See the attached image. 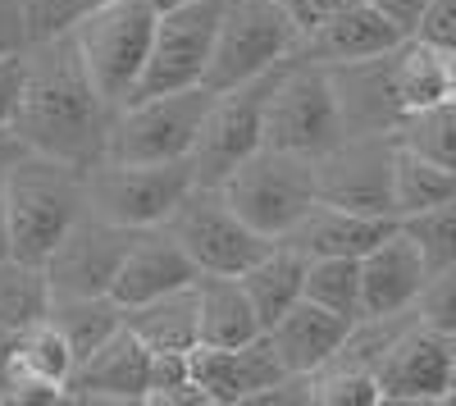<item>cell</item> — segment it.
<instances>
[{"label": "cell", "instance_id": "obj_29", "mask_svg": "<svg viewBox=\"0 0 456 406\" xmlns=\"http://www.w3.org/2000/svg\"><path fill=\"white\" fill-rule=\"evenodd\" d=\"M51 320L60 324V334L69 338V347L83 356H92L96 347H105L119 329L128 324V311L110 297V292H101V297H55L51 306Z\"/></svg>", "mask_w": 456, "mask_h": 406}, {"label": "cell", "instance_id": "obj_11", "mask_svg": "<svg viewBox=\"0 0 456 406\" xmlns=\"http://www.w3.org/2000/svg\"><path fill=\"white\" fill-rule=\"evenodd\" d=\"M224 14H228V0H174V5H165L137 96L206 87Z\"/></svg>", "mask_w": 456, "mask_h": 406}, {"label": "cell", "instance_id": "obj_28", "mask_svg": "<svg viewBox=\"0 0 456 406\" xmlns=\"http://www.w3.org/2000/svg\"><path fill=\"white\" fill-rule=\"evenodd\" d=\"M447 197H456V169L411 151L397 142V165H393V210L397 219L425 215L434 206H443Z\"/></svg>", "mask_w": 456, "mask_h": 406}, {"label": "cell", "instance_id": "obj_26", "mask_svg": "<svg viewBox=\"0 0 456 406\" xmlns=\"http://www.w3.org/2000/svg\"><path fill=\"white\" fill-rule=\"evenodd\" d=\"M306 270H311V256L301 251V247H292L288 238H279V242L242 274V288L251 292V302H256L265 329H270L274 320H283L301 297H306Z\"/></svg>", "mask_w": 456, "mask_h": 406}, {"label": "cell", "instance_id": "obj_44", "mask_svg": "<svg viewBox=\"0 0 456 406\" xmlns=\"http://www.w3.org/2000/svg\"><path fill=\"white\" fill-rule=\"evenodd\" d=\"M452 96H456V60H452Z\"/></svg>", "mask_w": 456, "mask_h": 406}, {"label": "cell", "instance_id": "obj_10", "mask_svg": "<svg viewBox=\"0 0 456 406\" xmlns=\"http://www.w3.org/2000/svg\"><path fill=\"white\" fill-rule=\"evenodd\" d=\"M279 69L260 73V78H251V83L228 87V92H215V101L206 110V124L197 133V146H192L197 183L224 188V178L233 169H242L265 146V105H270Z\"/></svg>", "mask_w": 456, "mask_h": 406}, {"label": "cell", "instance_id": "obj_40", "mask_svg": "<svg viewBox=\"0 0 456 406\" xmlns=\"http://www.w3.org/2000/svg\"><path fill=\"white\" fill-rule=\"evenodd\" d=\"M283 5L292 10V19L301 23V32H311L315 23H324L333 10H342L347 0H283Z\"/></svg>", "mask_w": 456, "mask_h": 406}, {"label": "cell", "instance_id": "obj_1", "mask_svg": "<svg viewBox=\"0 0 456 406\" xmlns=\"http://www.w3.org/2000/svg\"><path fill=\"white\" fill-rule=\"evenodd\" d=\"M23 55L28 69H23V96L14 115V142L46 151L55 160H69L78 169L101 165L110 151L114 105L87 73L73 32L28 42Z\"/></svg>", "mask_w": 456, "mask_h": 406}, {"label": "cell", "instance_id": "obj_36", "mask_svg": "<svg viewBox=\"0 0 456 406\" xmlns=\"http://www.w3.org/2000/svg\"><path fill=\"white\" fill-rule=\"evenodd\" d=\"M23 51L0 55V142L14 137V115H19V96H23V69H28Z\"/></svg>", "mask_w": 456, "mask_h": 406}, {"label": "cell", "instance_id": "obj_31", "mask_svg": "<svg viewBox=\"0 0 456 406\" xmlns=\"http://www.w3.org/2000/svg\"><path fill=\"white\" fill-rule=\"evenodd\" d=\"M393 137L402 146H411V151H420V156L456 169V96H447V101L420 110V115L402 119Z\"/></svg>", "mask_w": 456, "mask_h": 406}, {"label": "cell", "instance_id": "obj_38", "mask_svg": "<svg viewBox=\"0 0 456 406\" xmlns=\"http://www.w3.org/2000/svg\"><path fill=\"white\" fill-rule=\"evenodd\" d=\"M28 42H32V32H28L23 0H0V55H14Z\"/></svg>", "mask_w": 456, "mask_h": 406}, {"label": "cell", "instance_id": "obj_27", "mask_svg": "<svg viewBox=\"0 0 456 406\" xmlns=\"http://www.w3.org/2000/svg\"><path fill=\"white\" fill-rule=\"evenodd\" d=\"M128 329L151 347V352H192L201 347V302L197 283L165 292L156 302L128 306Z\"/></svg>", "mask_w": 456, "mask_h": 406}, {"label": "cell", "instance_id": "obj_37", "mask_svg": "<svg viewBox=\"0 0 456 406\" xmlns=\"http://www.w3.org/2000/svg\"><path fill=\"white\" fill-rule=\"evenodd\" d=\"M420 37L456 51V0H429V10L420 19Z\"/></svg>", "mask_w": 456, "mask_h": 406}, {"label": "cell", "instance_id": "obj_12", "mask_svg": "<svg viewBox=\"0 0 456 406\" xmlns=\"http://www.w3.org/2000/svg\"><path fill=\"white\" fill-rule=\"evenodd\" d=\"M315 165H320V201L397 219V210H393L397 137H393V133H356V137H342L333 151L315 156Z\"/></svg>", "mask_w": 456, "mask_h": 406}, {"label": "cell", "instance_id": "obj_45", "mask_svg": "<svg viewBox=\"0 0 456 406\" xmlns=\"http://www.w3.org/2000/svg\"><path fill=\"white\" fill-rule=\"evenodd\" d=\"M156 5H160V10H165V5H174V0H156Z\"/></svg>", "mask_w": 456, "mask_h": 406}, {"label": "cell", "instance_id": "obj_6", "mask_svg": "<svg viewBox=\"0 0 456 406\" xmlns=\"http://www.w3.org/2000/svg\"><path fill=\"white\" fill-rule=\"evenodd\" d=\"M197 188L192 160H101L87 169V201L124 229H160Z\"/></svg>", "mask_w": 456, "mask_h": 406}, {"label": "cell", "instance_id": "obj_22", "mask_svg": "<svg viewBox=\"0 0 456 406\" xmlns=\"http://www.w3.org/2000/svg\"><path fill=\"white\" fill-rule=\"evenodd\" d=\"M352 329H356L352 315H338V311H329L311 297H301L283 320H274L265 329V334L274 338V347H279V356L292 375H315L320 365H329L342 352V343L352 338Z\"/></svg>", "mask_w": 456, "mask_h": 406}, {"label": "cell", "instance_id": "obj_3", "mask_svg": "<svg viewBox=\"0 0 456 406\" xmlns=\"http://www.w3.org/2000/svg\"><path fill=\"white\" fill-rule=\"evenodd\" d=\"M156 28H160L156 0H110V5L92 10L87 19L69 28L83 51L87 73L114 110L137 96L142 73L151 64V46H156Z\"/></svg>", "mask_w": 456, "mask_h": 406}, {"label": "cell", "instance_id": "obj_18", "mask_svg": "<svg viewBox=\"0 0 456 406\" xmlns=\"http://www.w3.org/2000/svg\"><path fill=\"white\" fill-rule=\"evenodd\" d=\"M197 279H201L197 261L187 256V247L165 224L160 229H137L133 242H128L124 265H119V279H114V302L128 311V306L165 297V292L192 288Z\"/></svg>", "mask_w": 456, "mask_h": 406}, {"label": "cell", "instance_id": "obj_24", "mask_svg": "<svg viewBox=\"0 0 456 406\" xmlns=\"http://www.w3.org/2000/svg\"><path fill=\"white\" fill-rule=\"evenodd\" d=\"M55 288L46 265L23 256H0V352H10L28 329L51 320Z\"/></svg>", "mask_w": 456, "mask_h": 406}, {"label": "cell", "instance_id": "obj_15", "mask_svg": "<svg viewBox=\"0 0 456 406\" xmlns=\"http://www.w3.org/2000/svg\"><path fill=\"white\" fill-rule=\"evenodd\" d=\"M192 375L206 388L210 406H256L270 388H279L292 370L283 365L270 334H260L242 347H192Z\"/></svg>", "mask_w": 456, "mask_h": 406}, {"label": "cell", "instance_id": "obj_16", "mask_svg": "<svg viewBox=\"0 0 456 406\" xmlns=\"http://www.w3.org/2000/svg\"><path fill=\"white\" fill-rule=\"evenodd\" d=\"M406 37L411 32L393 14L379 10L374 0H347V5L333 10L324 23L301 32L297 60H311V64H324V69L361 64V60H374V55H388L393 46L406 42Z\"/></svg>", "mask_w": 456, "mask_h": 406}, {"label": "cell", "instance_id": "obj_8", "mask_svg": "<svg viewBox=\"0 0 456 406\" xmlns=\"http://www.w3.org/2000/svg\"><path fill=\"white\" fill-rule=\"evenodd\" d=\"M210 101H215L210 87L133 96L128 105L114 110L105 160H192Z\"/></svg>", "mask_w": 456, "mask_h": 406}, {"label": "cell", "instance_id": "obj_30", "mask_svg": "<svg viewBox=\"0 0 456 406\" xmlns=\"http://www.w3.org/2000/svg\"><path fill=\"white\" fill-rule=\"evenodd\" d=\"M306 297L338 311L365 320V292H361V256H315L306 270Z\"/></svg>", "mask_w": 456, "mask_h": 406}, {"label": "cell", "instance_id": "obj_33", "mask_svg": "<svg viewBox=\"0 0 456 406\" xmlns=\"http://www.w3.org/2000/svg\"><path fill=\"white\" fill-rule=\"evenodd\" d=\"M402 224L415 233V242L425 247V256H429L434 270L456 261V197H447L443 206H434V210H425V215L402 219Z\"/></svg>", "mask_w": 456, "mask_h": 406}, {"label": "cell", "instance_id": "obj_23", "mask_svg": "<svg viewBox=\"0 0 456 406\" xmlns=\"http://www.w3.org/2000/svg\"><path fill=\"white\" fill-rule=\"evenodd\" d=\"M402 219L388 215H365V210H347V206H333L320 201L301 224L288 233L292 247H301L315 261V256H365L370 247H379Z\"/></svg>", "mask_w": 456, "mask_h": 406}, {"label": "cell", "instance_id": "obj_7", "mask_svg": "<svg viewBox=\"0 0 456 406\" xmlns=\"http://www.w3.org/2000/svg\"><path fill=\"white\" fill-rule=\"evenodd\" d=\"M297 46H301V23L292 19L283 0H228L206 87L228 92L238 83H251L260 73L288 64Z\"/></svg>", "mask_w": 456, "mask_h": 406}, {"label": "cell", "instance_id": "obj_32", "mask_svg": "<svg viewBox=\"0 0 456 406\" xmlns=\"http://www.w3.org/2000/svg\"><path fill=\"white\" fill-rule=\"evenodd\" d=\"M311 402H320V406H374V402H384V393H379L374 370L329 361L311 375Z\"/></svg>", "mask_w": 456, "mask_h": 406}, {"label": "cell", "instance_id": "obj_25", "mask_svg": "<svg viewBox=\"0 0 456 406\" xmlns=\"http://www.w3.org/2000/svg\"><path fill=\"white\" fill-rule=\"evenodd\" d=\"M197 302H201V343L210 347H242L265 334V320L251 302V292L233 274H201Z\"/></svg>", "mask_w": 456, "mask_h": 406}, {"label": "cell", "instance_id": "obj_17", "mask_svg": "<svg viewBox=\"0 0 456 406\" xmlns=\"http://www.w3.org/2000/svg\"><path fill=\"white\" fill-rule=\"evenodd\" d=\"M434 265L425 247L415 242L406 224H397L379 247L361 256V292H365V315H402L415 311L420 292L429 283Z\"/></svg>", "mask_w": 456, "mask_h": 406}, {"label": "cell", "instance_id": "obj_14", "mask_svg": "<svg viewBox=\"0 0 456 406\" xmlns=\"http://www.w3.org/2000/svg\"><path fill=\"white\" fill-rule=\"evenodd\" d=\"M379 393L402 406L452 402V334L415 315L379 361Z\"/></svg>", "mask_w": 456, "mask_h": 406}, {"label": "cell", "instance_id": "obj_5", "mask_svg": "<svg viewBox=\"0 0 456 406\" xmlns=\"http://www.w3.org/2000/svg\"><path fill=\"white\" fill-rule=\"evenodd\" d=\"M342 137H347V119H342L333 69L292 55L279 69L270 105H265V146L297 156H324Z\"/></svg>", "mask_w": 456, "mask_h": 406}, {"label": "cell", "instance_id": "obj_43", "mask_svg": "<svg viewBox=\"0 0 456 406\" xmlns=\"http://www.w3.org/2000/svg\"><path fill=\"white\" fill-rule=\"evenodd\" d=\"M452 402H456V334H452Z\"/></svg>", "mask_w": 456, "mask_h": 406}, {"label": "cell", "instance_id": "obj_21", "mask_svg": "<svg viewBox=\"0 0 456 406\" xmlns=\"http://www.w3.org/2000/svg\"><path fill=\"white\" fill-rule=\"evenodd\" d=\"M452 60H456V51L429 42L420 32H411L402 46H393L384 55L388 92H393V105H397L402 119L420 115V110L452 96Z\"/></svg>", "mask_w": 456, "mask_h": 406}, {"label": "cell", "instance_id": "obj_34", "mask_svg": "<svg viewBox=\"0 0 456 406\" xmlns=\"http://www.w3.org/2000/svg\"><path fill=\"white\" fill-rule=\"evenodd\" d=\"M110 5V0H23V14H28V32L32 42L42 37H55V32H69L78 19H87L92 10Z\"/></svg>", "mask_w": 456, "mask_h": 406}, {"label": "cell", "instance_id": "obj_41", "mask_svg": "<svg viewBox=\"0 0 456 406\" xmlns=\"http://www.w3.org/2000/svg\"><path fill=\"white\" fill-rule=\"evenodd\" d=\"M384 14H393L406 32H420V19H425V10H429V0H374Z\"/></svg>", "mask_w": 456, "mask_h": 406}, {"label": "cell", "instance_id": "obj_9", "mask_svg": "<svg viewBox=\"0 0 456 406\" xmlns=\"http://www.w3.org/2000/svg\"><path fill=\"white\" fill-rule=\"evenodd\" d=\"M165 229L187 247V256L197 261L201 274H233V279H242L279 242V238H265L260 229H251L233 210V201L224 197V188H206V183H197L183 197V206L169 215Z\"/></svg>", "mask_w": 456, "mask_h": 406}, {"label": "cell", "instance_id": "obj_19", "mask_svg": "<svg viewBox=\"0 0 456 406\" xmlns=\"http://www.w3.org/2000/svg\"><path fill=\"white\" fill-rule=\"evenodd\" d=\"M151 365L156 352L124 324L105 347L78 361L69 379V402H151Z\"/></svg>", "mask_w": 456, "mask_h": 406}, {"label": "cell", "instance_id": "obj_20", "mask_svg": "<svg viewBox=\"0 0 456 406\" xmlns=\"http://www.w3.org/2000/svg\"><path fill=\"white\" fill-rule=\"evenodd\" d=\"M10 370V402H69V379L78 370V352L69 347L55 320H42L37 329L0 352Z\"/></svg>", "mask_w": 456, "mask_h": 406}, {"label": "cell", "instance_id": "obj_13", "mask_svg": "<svg viewBox=\"0 0 456 406\" xmlns=\"http://www.w3.org/2000/svg\"><path fill=\"white\" fill-rule=\"evenodd\" d=\"M133 233L137 229H124L114 219L87 210L60 238V247L46 256V274H51L55 297H101V292L114 297V279H119Z\"/></svg>", "mask_w": 456, "mask_h": 406}, {"label": "cell", "instance_id": "obj_4", "mask_svg": "<svg viewBox=\"0 0 456 406\" xmlns=\"http://www.w3.org/2000/svg\"><path fill=\"white\" fill-rule=\"evenodd\" d=\"M224 197L265 238H288L320 206V165L315 156L260 146L242 169L224 178Z\"/></svg>", "mask_w": 456, "mask_h": 406}, {"label": "cell", "instance_id": "obj_2", "mask_svg": "<svg viewBox=\"0 0 456 406\" xmlns=\"http://www.w3.org/2000/svg\"><path fill=\"white\" fill-rule=\"evenodd\" d=\"M92 210L87 169L14 142L10 156V256L46 265L60 238Z\"/></svg>", "mask_w": 456, "mask_h": 406}, {"label": "cell", "instance_id": "obj_42", "mask_svg": "<svg viewBox=\"0 0 456 406\" xmlns=\"http://www.w3.org/2000/svg\"><path fill=\"white\" fill-rule=\"evenodd\" d=\"M10 393H14L10 388V370H5V361H0V402H10Z\"/></svg>", "mask_w": 456, "mask_h": 406}, {"label": "cell", "instance_id": "obj_35", "mask_svg": "<svg viewBox=\"0 0 456 406\" xmlns=\"http://www.w3.org/2000/svg\"><path fill=\"white\" fill-rule=\"evenodd\" d=\"M425 324L443 329V334H456V261L452 265H438L420 292V302H415Z\"/></svg>", "mask_w": 456, "mask_h": 406}, {"label": "cell", "instance_id": "obj_39", "mask_svg": "<svg viewBox=\"0 0 456 406\" xmlns=\"http://www.w3.org/2000/svg\"><path fill=\"white\" fill-rule=\"evenodd\" d=\"M10 156L14 137L0 142V256H10Z\"/></svg>", "mask_w": 456, "mask_h": 406}]
</instances>
